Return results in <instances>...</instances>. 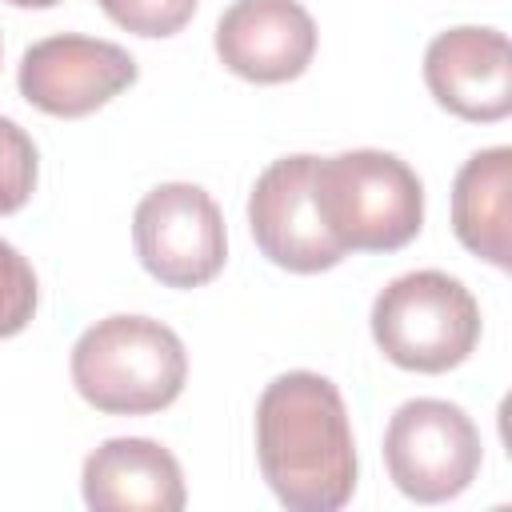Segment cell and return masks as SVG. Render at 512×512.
I'll list each match as a JSON object with an SVG mask.
<instances>
[{
  "label": "cell",
  "instance_id": "1",
  "mask_svg": "<svg viewBox=\"0 0 512 512\" xmlns=\"http://www.w3.org/2000/svg\"><path fill=\"white\" fill-rule=\"evenodd\" d=\"M256 460L292 512H336L356 492V444L340 388L320 372H284L256 400Z\"/></svg>",
  "mask_w": 512,
  "mask_h": 512
},
{
  "label": "cell",
  "instance_id": "2",
  "mask_svg": "<svg viewBox=\"0 0 512 512\" xmlns=\"http://www.w3.org/2000/svg\"><path fill=\"white\" fill-rule=\"evenodd\" d=\"M188 380L184 340L152 316H108L72 344L76 392L108 416H148L168 408Z\"/></svg>",
  "mask_w": 512,
  "mask_h": 512
},
{
  "label": "cell",
  "instance_id": "3",
  "mask_svg": "<svg viewBox=\"0 0 512 512\" xmlns=\"http://www.w3.org/2000/svg\"><path fill=\"white\" fill-rule=\"evenodd\" d=\"M316 204L344 252H396L424 224V184L392 152L352 148L316 156Z\"/></svg>",
  "mask_w": 512,
  "mask_h": 512
},
{
  "label": "cell",
  "instance_id": "4",
  "mask_svg": "<svg viewBox=\"0 0 512 512\" xmlns=\"http://www.w3.org/2000/svg\"><path fill=\"white\" fill-rule=\"evenodd\" d=\"M372 340L396 368L448 372L480 340V304L448 272H404L372 304Z\"/></svg>",
  "mask_w": 512,
  "mask_h": 512
},
{
  "label": "cell",
  "instance_id": "5",
  "mask_svg": "<svg viewBox=\"0 0 512 512\" xmlns=\"http://www.w3.org/2000/svg\"><path fill=\"white\" fill-rule=\"evenodd\" d=\"M480 432L452 400H408L392 412L384 432V464L392 484L420 504L460 496L480 472Z\"/></svg>",
  "mask_w": 512,
  "mask_h": 512
},
{
  "label": "cell",
  "instance_id": "6",
  "mask_svg": "<svg viewBox=\"0 0 512 512\" xmlns=\"http://www.w3.org/2000/svg\"><path fill=\"white\" fill-rule=\"evenodd\" d=\"M136 256L148 276L164 288H200L208 284L228 256L224 216L200 184H156L132 216Z\"/></svg>",
  "mask_w": 512,
  "mask_h": 512
},
{
  "label": "cell",
  "instance_id": "7",
  "mask_svg": "<svg viewBox=\"0 0 512 512\" xmlns=\"http://www.w3.org/2000/svg\"><path fill=\"white\" fill-rule=\"evenodd\" d=\"M312 172H316V156L308 152L280 156L256 176L248 196V224L256 248L272 264L304 276L336 268L348 256L320 216Z\"/></svg>",
  "mask_w": 512,
  "mask_h": 512
},
{
  "label": "cell",
  "instance_id": "8",
  "mask_svg": "<svg viewBox=\"0 0 512 512\" xmlns=\"http://www.w3.org/2000/svg\"><path fill=\"white\" fill-rule=\"evenodd\" d=\"M136 72H140L136 60L120 44L60 32L36 40L20 56L16 80H20V96L32 108L76 120L120 96L128 84H136Z\"/></svg>",
  "mask_w": 512,
  "mask_h": 512
},
{
  "label": "cell",
  "instance_id": "9",
  "mask_svg": "<svg viewBox=\"0 0 512 512\" xmlns=\"http://www.w3.org/2000/svg\"><path fill=\"white\" fill-rule=\"evenodd\" d=\"M424 84L460 120L492 124L512 112V48L496 28L460 24L424 52Z\"/></svg>",
  "mask_w": 512,
  "mask_h": 512
},
{
  "label": "cell",
  "instance_id": "10",
  "mask_svg": "<svg viewBox=\"0 0 512 512\" xmlns=\"http://www.w3.org/2000/svg\"><path fill=\"white\" fill-rule=\"evenodd\" d=\"M216 56L252 84H284L312 64L316 24L300 0H232L216 20Z\"/></svg>",
  "mask_w": 512,
  "mask_h": 512
},
{
  "label": "cell",
  "instance_id": "11",
  "mask_svg": "<svg viewBox=\"0 0 512 512\" xmlns=\"http://www.w3.org/2000/svg\"><path fill=\"white\" fill-rule=\"evenodd\" d=\"M80 484L96 512H180L188 500L176 456L144 436L104 440L84 460Z\"/></svg>",
  "mask_w": 512,
  "mask_h": 512
},
{
  "label": "cell",
  "instance_id": "12",
  "mask_svg": "<svg viewBox=\"0 0 512 512\" xmlns=\"http://www.w3.org/2000/svg\"><path fill=\"white\" fill-rule=\"evenodd\" d=\"M512 224V148L472 152L452 180V232L480 260L508 268Z\"/></svg>",
  "mask_w": 512,
  "mask_h": 512
},
{
  "label": "cell",
  "instance_id": "13",
  "mask_svg": "<svg viewBox=\"0 0 512 512\" xmlns=\"http://www.w3.org/2000/svg\"><path fill=\"white\" fill-rule=\"evenodd\" d=\"M36 172H40V156L32 136L16 120L0 116V216L28 204L36 188Z\"/></svg>",
  "mask_w": 512,
  "mask_h": 512
},
{
  "label": "cell",
  "instance_id": "14",
  "mask_svg": "<svg viewBox=\"0 0 512 512\" xmlns=\"http://www.w3.org/2000/svg\"><path fill=\"white\" fill-rule=\"evenodd\" d=\"M36 300L40 288L32 264L8 240H0V340L28 328V320L36 316Z\"/></svg>",
  "mask_w": 512,
  "mask_h": 512
},
{
  "label": "cell",
  "instance_id": "15",
  "mask_svg": "<svg viewBox=\"0 0 512 512\" xmlns=\"http://www.w3.org/2000/svg\"><path fill=\"white\" fill-rule=\"evenodd\" d=\"M96 4L104 8L108 20H116L136 36H172L196 12V0H96Z\"/></svg>",
  "mask_w": 512,
  "mask_h": 512
},
{
  "label": "cell",
  "instance_id": "16",
  "mask_svg": "<svg viewBox=\"0 0 512 512\" xmlns=\"http://www.w3.org/2000/svg\"><path fill=\"white\" fill-rule=\"evenodd\" d=\"M8 4H16V8H56L60 0H8Z\"/></svg>",
  "mask_w": 512,
  "mask_h": 512
}]
</instances>
